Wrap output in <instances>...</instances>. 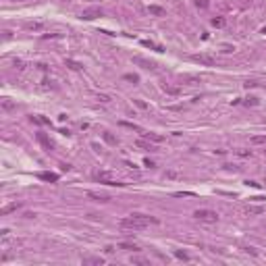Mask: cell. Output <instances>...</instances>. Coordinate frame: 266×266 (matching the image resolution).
<instances>
[{"label":"cell","mask_w":266,"mask_h":266,"mask_svg":"<svg viewBox=\"0 0 266 266\" xmlns=\"http://www.w3.org/2000/svg\"><path fill=\"white\" fill-rule=\"evenodd\" d=\"M150 224H158V218L135 212V214H129L121 221V229L123 231H141V229H148Z\"/></svg>","instance_id":"1"},{"label":"cell","mask_w":266,"mask_h":266,"mask_svg":"<svg viewBox=\"0 0 266 266\" xmlns=\"http://www.w3.org/2000/svg\"><path fill=\"white\" fill-rule=\"evenodd\" d=\"M193 216H195V221L206 222V224H214V222H218V214H216L214 210H208V208H200V210H195Z\"/></svg>","instance_id":"2"},{"label":"cell","mask_w":266,"mask_h":266,"mask_svg":"<svg viewBox=\"0 0 266 266\" xmlns=\"http://www.w3.org/2000/svg\"><path fill=\"white\" fill-rule=\"evenodd\" d=\"M96 181H100V183H104V185H125V183H121L119 179L114 177L112 173H108V171H98L96 173Z\"/></svg>","instance_id":"3"},{"label":"cell","mask_w":266,"mask_h":266,"mask_svg":"<svg viewBox=\"0 0 266 266\" xmlns=\"http://www.w3.org/2000/svg\"><path fill=\"white\" fill-rule=\"evenodd\" d=\"M98 17H102V8H98V6L85 8V10L81 13V19H83V21H91V19H98Z\"/></svg>","instance_id":"4"},{"label":"cell","mask_w":266,"mask_h":266,"mask_svg":"<svg viewBox=\"0 0 266 266\" xmlns=\"http://www.w3.org/2000/svg\"><path fill=\"white\" fill-rule=\"evenodd\" d=\"M191 60H193V62H200V65H206V67H212V65H214V58L208 56V54H193Z\"/></svg>","instance_id":"5"},{"label":"cell","mask_w":266,"mask_h":266,"mask_svg":"<svg viewBox=\"0 0 266 266\" xmlns=\"http://www.w3.org/2000/svg\"><path fill=\"white\" fill-rule=\"evenodd\" d=\"M25 29H27V31H44L46 25L42 21H27V23H25Z\"/></svg>","instance_id":"6"},{"label":"cell","mask_w":266,"mask_h":266,"mask_svg":"<svg viewBox=\"0 0 266 266\" xmlns=\"http://www.w3.org/2000/svg\"><path fill=\"white\" fill-rule=\"evenodd\" d=\"M135 146L141 148V150H154V141H150V139H146V137H143V139H137Z\"/></svg>","instance_id":"7"},{"label":"cell","mask_w":266,"mask_h":266,"mask_svg":"<svg viewBox=\"0 0 266 266\" xmlns=\"http://www.w3.org/2000/svg\"><path fill=\"white\" fill-rule=\"evenodd\" d=\"M38 177L42 181H50V183H56L58 181V175L56 173H38Z\"/></svg>","instance_id":"8"},{"label":"cell","mask_w":266,"mask_h":266,"mask_svg":"<svg viewBox=\"0 0 266 266\" xmlns=\"http://www.w3.org/2000/svg\"><path fill=\"white\" fill-rule=\"evenodd\" d=\"M17 208H21V204H17V202H13V204H8V206H4V208L0 210V214H2V216H6V214H10V212H15Z\"/></svg>","instance_id":"9"},{"label":"cell","mask_w":266,"mask_h":266,"mask_svg":"<svg viewBox=\"0 0 266 266\" xmlns=\"http://www.w3.org/2000/svg\"><path fill=\"white\" fill-rule=\"evenodd\" d=\"M102 137H104V141H106V143H110V146H119V139H117L110 131H104V133H102Z\"/></svg>","instance_id":"10"},{"label":"cell","mask_w":266,"mask_h":266,"mask_svg":"<svg viewBox=\"0 0 266 266\" xmlns=\"http://www.w3.org/2000/svg\"><path fill=\"white\" fill-rule=\"evenodd\" d=\"M88 198H91L94 202H108V195H104V193H96V191H88Z\"/></svg>","instance_id":"11"},{"label":"cell","mask_w":266,"mask_h":266,"mask_svg":"<svg viewBox=\"0 0 266 266\" xmlns=\"http://www.w3.org/2000/svg\"><path fill=\"white\" fill-rule=\"evenodd\" d=\"M143 137L150 139V141H154V143H162V141H164V137L158 135V133H143Z\"/></svg>","instance_id":"12"},{"label":"cell","mask_w":266,"mask_h":266,"mask_svg":"<svg viewBox=\"0 0 266 266\" xmlns=\"http://www.w3.org/2000/svg\"><path fill=\"white\" fill-rule=\"evenodd\" d=\"M36 137H38V141H40V143H42V146H44L46 150H50V148H52V141H50V139H48V137H46L44 133H38V135H36Z\"/></svg>","instance_id":"13"},{"label":"cell","mask_w":266,"mask_h":266,"mask_svg":"<svg viewBox=\"0 0 266 266\" xmlns=\"http://www.w3.org/2000/svg\"><path fill=\"white\" fill-rule=\"evenodd\" d=\"M141 46H146V48H154L156 52H164V48L158 44H154V42H150V40H141Z\"/></svg>","instance_id":"14"},{"label":"cell","mask_w":266,"mask_h":266,"mask_svg":"<svg viewBox=\"0 0 266 266\" xmlns=\"http://www.w3.org/2000/svg\"><path fill=\"white\" fill-rule=\"evenodd\" d=\"M83 264H104V260L96 258V256H88V258H83Z\"/></svg>","instance_id":"15"},{"label":"cell","mask_w":266,"mask_h":266,"mask_svg":"<svg viewBox=\"0 0 266 266\" xmlns=\"http://www.w3.org/2000/svg\"><path fill=\"white\" fill-rule=\"evenodd\" d=\"M252 143H256V146H266V135H254V137H252Z\"/></svg>","instance_id":"16"},{"label":"cell","mask_w":266,"mask_h":266,"mask_svg":"<svg viewBox=\"0 0 266 266\" xmlns=\"http://www.w3.org/2000/svg\"><path fill=\"white\" fill-rule=\"evenodd\" d=\"M148 10H150V15H164V8L162 6H156V4L148 6Z\"/></svg>","instance_id":"17"},{"label":"cell","mask_w":266,"mask_h":266,"mask_svg":"<svg viewBox=\"0 0 266 266\" xmlns=\"http://www.w3.org/2000/svg\"><path fill=\"white\" fill-rule=\"evenodd\" d=\"M133 60H135V62H137V65H143V67H146V69H154V67H156V65H154V62H148V60H143V58H139V56H135V58H133Z\"/></svg>","instance_id":"18"},{"label":"cell","mask_w":266,"mask_h":266,"mask_svg":"<svg viewBox=\"0 0 266 266\" xmlns=\"http://www.w3.org/2000/svg\"><path fill=\"white\" fill-rule=\"evenodd\" d=\"M15 108V102H10L8 98H4L2 100V110H13Z\"/></svg>","instance_id":"19"},{"label":"cell","mask_w":266,"mask_h":266,"mask_svg":"<svg viewBox=\"0 0 266 266\" xmlns=\"http://www.w3.org/2000/svg\"><path fill=\"white\" fill-rule=\"evenodd\" d=\"M67 67H71L73 71H79V69H81V65L75 62V60H71V58H67Z\"/></svg>","instance_id":"20"},{"label":"cell","mask_w":266,"mask_h":266,"mask_svg":"<svg viewBox=\"0 0 266 266\" xmlns=\"http://www.w3.org/2000/svg\"><path fill=\"white\" fill-rule=\"evenodd\" d=\"M121 125L127 127V129H133V131H141V127H137V125H133V123H127V121H121Z\"/></svg>","instance_id":"21"},{"label":"cell","mask_w":266,"mask_h":266,"mask_svg":"<svg viewBox=\"0 0 266 266\" xmlns=\"http://www.w3.org/2000/svg\"><path fill=\"white\" fill-rule=\"evenodd\" d=\"M212 25H214V27H224V19H222V17H214V19H212Z\"/></svg>","instance_id":"22"},{"label":"cell","mask_w":266,"mask_h":266,"mask_svg":"<svg viewBox=\"0 0 266 266\" xmlns=\"http://www.w3.org/2000/svg\"><path fill=\"white\" fill-rule=\"evenodd\" d=\"M247 212H250V214H262V208H260V206H256V208H254V206H250V208H247Z\"/></svg>","instance_id":"23"},{"label":"cell","mask_w":266,"mask_h":266,"mask_svg":"<svg viewBox=\"0 0 266 266\" xmlns=\"http://www.w3.org/2000/svg\"><path fill=\"white\" fill-rule=\"evenodd\" d=\"M175 256H177V258H181V260H189V256H187L185 252H181V250H177V252H175Z\"/></svg>","instance_id":"24"},{"label":"cell","mask_w":266,"mask_h":266,"mask_svg":"<svg viewBox=\"0 0 266 266\" xmlns=\"http://www.w3.org/2000/svg\"><path fill=\"white\" fill-rule=\"evenodd\" d=\"M125 79H129V81H133V83H137V81H139V77H137V75H125Z\"/></svg>","instance_id":"25"},{"label":"cell","mask_w":266,"mask_h":266,"mask_svg":"<svg viewBox=\"0 0 266 266\" xmlns=\"http://www.w3.org/2000/svg\"><path fill=\"white\" fill-rule=\"evenodd\" d=\"M98 100H100L102 104H108V102H110V98H108V96H98Z\"/></svg>","instance_id":"26"},{"label":"cell","mask_w":266,"mask_h":266,"mask_svg":"<svg viewBox=\"0 0 266 266\" xmlns=\"http://www.w3.org/2000/svg\"><path fill=\"white\" fill-rule=\"evenodd\" d=\"M247 254H252V256H258V252H256V247H243Z\"/></svg>","instance_id":"27"},{"label":"cell","mask_w":266,"mask_h":266,"mask_svg":"<svg viewBox=\"0 0 266 266\" xmlns=\"http://www.w3.org/2000/svg\"><path fill=\"white\" fill-rule=\"evenodd\" d=\"M175 195H177V198H183V195H193V193H191V191H177Z\"/></svg>","instance_id":"28"},{"label":"cell","mask_w":266,"mask_h":266,"mask_svg":"<svg viewBox=\"0 0 266 266\" xmlns=\"http://www.w3.org/2000/svg\"><path fill=\"white\" fill-rule=\"evenodd\" d=\"M135 104H137L139 108H148V104H146V102H141V100H135Z\"/></svg>","instance_id":"29"},{"label":"cell","mask_w":266,"mask_h":266,"mask_svg":"<svg viewBox=\"0 0 266 266\" xmlns=\"http://www.w3.org/2000/svg\"><path fill=\"white\" fill-rule=\"evenodd\" d=\"M245 185H250V187H260V183H256V181H245Z\"/></svg>","instance_id":"30"},{"label":"cell","mask_w":266,"mask_h":266,"mask_svg":"<svg viewBox=\"0 0 266 266\" xmlns=\"http://www.w3.org/2000/svg\"><path fill=\"white\" fill-rule=\"evenodd\" d=\"M195 4H198V6H202V8H204V6H206V4H208V2H206V0H195Z\"/></svg>","instance_id":"31"},{"label":"cell","mask_w":266,"mask_h":266,"mask_svg":"<svg viewBox=\"0 0 266 266\" xmlns=\"http://www.w3.org/2000/svg\"><path fill=\"white\" fill-rule=\"evenodd\" d=\"M247 104H252V106H256V104H258V100H256V98H250V100H247Z\"/></svg>","instance_id":"32"},{"label":"cell","mask_w":266,"mask_h":266,"mask_svg":"<svg viewBox=\"0 0 266 266\" xmlns=\"http://www.w3.org/2000/svg\"><path fill=\"white\" fill-rule=\"evenodd\" d=\"M262 33H264V36H266V27H264V29H262Z\"/></svg>","instance_id":"33"}]
</instances>
